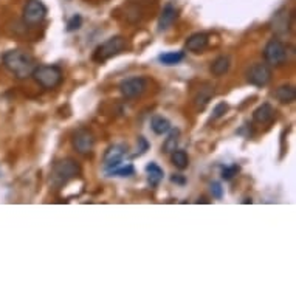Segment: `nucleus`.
I'll use <instances>...</instances> for the list:
<instances>
[{
    "instance_id": "ddd939ff",
    "label": "nucleus",
    "mask_w": 296,
    "mask_h": 296,
    "mask_svg": "<svg viewBox=\"0 0 296 296\" xmlns=\"http://www.w3.org/2000/svg\"><path fill=\"white\" fill-rule=\"evenodd\" d=\"M177 19V8L172 5V4H168L166 7L163 8L160 17H158V29L160 31H164L172 26V23L175 22Z\"/></svg>"
},
{
    "instance_id": "bb28decb",
    "label": "nucleus",
    "mask_w": 296,
    "mask_h": 296,
    "mask_svg": "<svg viewBox=\"0 0 296 296\" xmlns=\"http://www.w3.org/2000/svg\"><path fill=\"white\" fill-rule=\"evenodd\" d=\"M211 192H213V197L214 199H222L223 197V188L219 182H213L211 183Z\"/></svg>"
},
{
    "instance_id": "9d476101",
    "label": "nucleus",
    "mask_w": 296,
    "mask_h": 296,
    "mask_svg": "<svg viewBox=\"0 0 296 296\" xmlns=\"http://www.w3.org/2000/svg\"><path fill=\"white\" fill-rule=\"evenodd\" d=\"M127 155V146L124 144H113L104 154V169L110 171L120 164H123L124 157Z\"/></svg>"
},
{
    "instance_id": "6ab92c4d",
    "label": "nucleus",
    "mask_w": 296,
    "mask_h": 296,
    "mask_svg": "<svg viewBox=\"0 0 296 296\" xmlns=\"http://www.w3.org/2000/svg\"><path fill=\"white\" fill-rule=\"evenodd\" d=\"M229 70V57L228 56H219L211 64V73L214 76H223Z\"/></svg>"
},
{
    "instance_id": "20e7f679",
    "label": "nucleus",
    "mask_w": 296,
    "mask_h": 296,
    "mask_svg": "<svg viewBox=\"0 0 296 296\" xmlns=\"http://www.w3.org/2000/svg\"><path fill=\"white\" fill-rule=\"evenodd\" d=\"M126 48H127V42H126L124 38H121V36L110 38L106 42H103L101 45L96 47V50L93 51V61L103 64V62L109 61L110 57L120 54Z\"/></svg>"
},
{
    "instance_id": "7ed1b4c3",
    "label": "nucleus",
    "mask_w": 296,
    "mask_h": 296,
    "mask_svg": "<svg viewBox=\"0 0 296 296\" xmlns=\"http://www.w3.org/2000/svg\"><path fill=\"white\" fill-rule=\"evenodd\" d=\"M31 76L42 88L47 90L56 88L62 82V70L57 65H36Z\"/></svg>"
},
{
    "instance_id": "f257e3e1",
    "label": "nucleus",
    "mask_w": 296,
    "mask_h": 296,
    "mask_svg": "<svg viewBox=\"0 0 296 296\" xmlns=\"http://www.w3.org/2000/svg\"><path fill=\"white\" fill-rule=\"evenodd\" d=\"M5 67L19 79L31 76L33 70L36 69V61L28 51L23 50H10L4 54Z\"/></svg>"
},
{
    "instance_id": "f03ea898",
    "label": "nucleus",
    "mask_w": 296,
    "mask_h": 296,
    "mask_svg": "<svg viewBox=\"0 0 296 296\" xmlns=\"http://www.w3.org/2000/svg\"><path fill=\"white\" fill-rule=\"evenodd\" d=\"M81 174V166L73 158H64L53 164L51 169V183L56 186H62L67 182L76 179Z\"/></svg>"
},
{
    "instance_id": "a211bd4d",
    "label": "nucleus",
    "mask_w": 296,
    "mask_h": 296,
    "mask_svg": "<svg viewBox=\"0 0 296 296\" xmlns=\"http://www.w3.org/2000/svg\"><path fill=\"white\" fill-rule=\"evenodd\" d=\"M171 161H172L174 166L180 171H183L189 166V157L182 149H175V151L171 152Z\"/></svg>"
},
{
    "instance_id": "393cba45",
    "label": "nucleus",
    "mask_w": 296,
    "mask_h": 296,
    "mask_svg": "<svg viewBox=\"0 0 296 296\" xmlns=\"http://www.w3.org/2000/svg\"><path fill=\"white\" fill-rule=\"evenodd\" d=\"M81 26H82V17H81L79 14H75V16L67 22V31H69V33L78 31Z\"/></svg>"
},
{
    "instance_id": "dca6fc26",
    "label": "nucleus",
    "mask_w": 296,
    "mask_h": 296,
    "mask_svg": "<svg viewBox=\"0 0 296 296\" xmlns=\"http://www.w3.org/2000/svg\"><path fill=\"white\" fill-rule=\"evenodd\" d=\"M214 96V87L206 84L205 87H202L199 92H197L194 101H195V106L199 109H205V106L211 101V98Z\"/></svg>"
},
{
    "instance_id": "c85d7f7f",
    "label": "nucleus",
    "mask_w": 296,
    "mask_h": 296,
    "mask_svg": "<svg viewBox=\"0 0 296 296\" xmlns=\"http://www.w3.org/2000/svg\"><path fill=\"white\" fill-rule=\"evenodd\" d=\"M171 182H172V183H177V185H185V183H186V179H185L183 175H180V174H174V175L171 177Z\"/></svg>"
},
{
    "instance_id": "4468645a",
    "label": "nucleus",
    "mask_w": 296,
    "mask_h": 296,
    "mask_svg": "<svg viewBox=\"0 0 296 296\" xmlns=\"http://www.w3.org/2000/svg\"><path fill=\"white\" fill-rule=\"evenodd\" d=\"M275 118V109L270 104H262L253 112V120L259 124H269Z\"/></svg>"
},
{
    "instance_id": "f3484780",
    "label": "nucleus",
    "mask_w": 296,
    "mask_h": 296,
    "mask_svg": "<svg viewBox=\"0 0 296 296\" xmlns=\"http://www.w3.org/2000/svg\"><path fill=\"white\" fill-rule=\"evenodd\" d=\"M151 127L154 130V134L157 135H164L168 134L171 130V121L164 116H160V115H155L152 120H151Z\"/></svg>"
},
{
    "instance_id": "4be33fe9",
    "label": "nucleus",
    "mask_w": 296,
    "mask_h": 296,
    "mask_svg": "<svg viewBox=\"0 0 296 296\" xmlns=\"http://www.w3.org/2000/svg\"><path fill=\"white\" fill-rule=\"evenodd\" d=\"M110 177H130L135 174V168L132 164H120V166L110 169V171H106Z\"/></svg>"
},
{
    "instance_id": "6e6552de",
    "label": "nucleus",
    "mask_w": 296,
    "mask_h": 296,
    "mask_svg": "<svg viewBox=\"0 0 296 296\" xmlns=\"http://www.w3.org/2000/svg\"><path fill=\"white\" fill-rule=\"evenodd\" d=\"M264 57L270 65H282L287 57V48L279 39H272L264 48Z\"/></svg>"
},
{
    "instance_id": "1a4fd4ad",
    "label": "nucleus",
    "mask_w": 296,
    "mask_h": 296,
    "mask_svg": "<svg viewBox=\"0 0 296 296\" xmlns=\"http://www.w3.org/2000/svg\"><path fill=\"white\" fill-rule=\"evenodd\" d=\"M73 147L78 154L87 155L95 147V137L88 129H79L73 135Z\"/></svg>"
},
{
    "instance_id": "412c9836",
    "label": "nucleus",
    "mask_w": 296,
    "mask_h": 296,
    "mask_svg": "<svg viewBox=\"0 0 296 296\" xmlns=\"http://www.w3.org/2000/svg\"><path fill=\"white\" fill-rule=\"evenodd\" d=\"M185 59V53L183 51H168L158 56V61L163 65H177Z\"/></svg>"
},
{
    "instance_id": "c756f323",
    "label": "nucleus",
    "mask_w": 296,
    "mask_h": 296,
    "mask_svg": "<svg viewBox=\"0 0 296 296\" xmlns=\"http://www.w3.org/2000/svg\"><path fill=\"white\" fill-rule=\"evenodd\" d=\"M199 202H202V203H208V200H206V199H199V200H197V203H199Z\"/></svg>"
},
{
    "instance_id": "5701e85b",
    "label": "nucleus",
    "mask_w": 296,
    "mask_h": 296,
    "mask_svg": "<svg viewBox=\"0 0 296 296\" xmlns=\"http://www.w3.org/2000/svg\"><path fill=\"white\" fill-rule=\"evenodd\" d=\"M169 137L166 138V141H164V144H163V151L164 152H168V154H171L172 151H175L177 149V143H179V137H180V132L175 129V130H169Z\"/></svg>"
},
{
    "instance_id": "b1692460",
    "label": "nucleus",
    "mask_w": 296,
    "mask_h": 296,
    "mask_svg": "<svg viewBox=\"0 0 296 296\" xmlns=\"http://www.w3.org/2000/svg\"><path fill=\"white\" fill-rule=\"evenodd\" d=\"M241 171V168L238 164H231V166H223L222 168V179L223 180H231L234 175H238V172Z\"/></svg>"
},
{
    "instance_id": "39448f33",
    "label": "nucleus",
    "mask_w": 296,
    "mask_h": 296,
    "mask_svg": "<svg viewBox=\"0 0 296 296\" xmlns=\"http://www.w3.org/2000/svg\"><path fill=\"white\" fill-rule=\"evenodd\" d=\"M247 81L256 87H265L272 81V69L265 62H256L247 72Z\"/></svg>"
},
{
    "instance_id": "2eb2a0df",
    "label": "nucleus",
    "mask_w": 296,
    "mask_h": 296,
    "mask_svg": "<svg viewBox=\"0 0 296 296\" xmlns=\"http://www.w3.org/2000/svg\"><path fill=\"white\" fill-rule=\"evenodd\" d=\"M275 96H276V100L282 104H291L296 100V90L293 85L285 84V85H281L276 88Z\"/></svg>"
},
{
    "instance_id": "f8f14e48",
    "label": "nucleus",
    "mask_w": 296,
    "mask_h": 296,
    "mask_svg": "<svg viewBox=\"0 0 296 296\" xmlns=\"http://www.w3.org/2000/svg\"><path fill=\"white\" fill-rule=\"evenodd\" d=\"M210 42V38L206 33H195V35L189 36L186 41V48L192 53H202L206 50Z\"/></svg>"
},
{
    "instance_id": "0eeeda50",
    "label": "nucleus",
    "mask_w": 296,
    "mask_h": 296,
    "mask_svg": "<svg viewBox=\"0 0 296 296\" xmlns=\"http://www.w3.org/2000/svg\"><path fill=\"white\" fill-rule=\"evenodd\" d=\"M146 87H147V82L144 78L134 76V78H127L121 81L120 92L124 98H127V100H134V98H138L146 92Z\"/></svg>"
},
{
    "instance_id": "aec40b11",
    "label": "nucleus",
    "mask_w": 296,
    "mask_h": 296,
    "mask_svg": "<svg viewBox=\"0 0 296 296\" xmlns=\"http://www.w3.org/2000/svg\"><path fill=\"white\" fill-rule=\"evenodd\" d=\"M146 174H147V180L152 186H157L161 180H163V169L158 166L157 163H149L146 166Z\"/></svg>"
},
{
    "instance_id": "7c9ffc66",
    "label": "nucleus",
    "mask_w": 296,
    "mask_h": 296,
    "mask_svg": "<svg viewBox=\"0 0 296 296\" xmlns=\"http://www.w3.org/2000/svg\"><path fill=\"white\" fill-rule=\"evenodd\" d=\"M251 202H253L251 199H245V200H244V203H251Z\"/></svg>"
},
{
    "instance_id": "9b49d317",
    "label": "nucleus",
    "mask_w": 296,
    "mask_h": 296,
    "mask_svg": "<svg viewBox=\"0 0 296 296\" xmlns=\"http://www.w3.org/2000/svg\"><path fill=\"white\" fill-rule=\"evenodd\" d=\"M290 13L287 10H279L273 20H272V28L276 35L279 36H284V35H288L290 33Z\"/></svg>"
},
{
    "instance_id": "a878e982",
    "label": "nucleus",
    "mask_w": 296,
    "mask_h": 296,
    "mask_svg": "<svg viewBox=\"0 0 296 296\" xmlns=\"http://www.w3.org/2000/svg\"><path fill=\"white\" fill-rule=\"evenodd\" d=\"M226 110H228V104H226V103H219V104L214 107V110H213V118L217 120V118L223 116Z\"/></svg>"
},
{
    "instance_id": "423d86ee",
    "label": "nucleus",
    "mask_w": 296,
    "mask_h": 296,
    "mask_svg": "<svg viewBox=\"0 0 296 296\" xmlns=\"http://www.w3.org/2000/svg\"><path fill=\"white\" fill-rule=\"evenodd\" d=\"M47 17V7L41 0H28L23 7V20L28 25H38Z\"/></svg>"
},
{
    "instance_id": "cd10ccee",
    "label": "nucleus",
    "mask_w": 296,
    "mask_h": 296,
    "mask_svg": "<svg viewBox=\"0 0 296 296\" xmlns=\"http://www.w3.org/2000/svg\"><path fill=\"white\" fill-rule=\"evenodd\" d=\"M137 149H138V152H137V155H143L147 149H149V143L146 141V138L144 137H140L138 138V144H137Z\"/></svg>"
}]
</instances>
